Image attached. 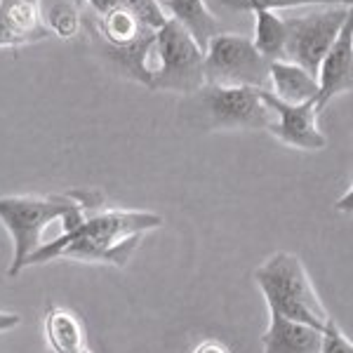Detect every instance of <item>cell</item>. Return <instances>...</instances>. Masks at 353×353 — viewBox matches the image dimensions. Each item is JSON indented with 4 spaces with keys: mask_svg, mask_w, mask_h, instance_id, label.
<instances>
[{
    "mask_svg": "<svg viewBox=\"0 0 353 353\" xmlns=\"http://www.w3.org/2000/svg\"><path fill=\"white\" fill-rule=\"evenodd\" d=\"M254 283L261 290L269 311L281 313L283 318L304 323L316 330H323L327 321V311L318 297L311 276L304 261L294 252L278 250L269 259H264L252 273Z\"/></svg>",
    "mask_w": 353,
    "mask_h": 353,
    "instance_id": "obj_3",
    "label": "cell"
},
{
    "mask_svg": "<svg viewBox=\"0 0 353 353\" xmlns=\"http://www.w3.org/2000/svg\"><path fill=\"white\" fill-rule=\"evenodd\" d=\"M99 26H101V36L109 43V48H123V45H130L144 36H151V31H144V28L137 24L134 17L123 5L113 8L111 12L101 14Z\"/></svg>",
    "mask_w": 353,
    "mask_h": 353,
    "instance_id": "obj_16",
    "label": "cell"
},
{
    "mask_svg": "<svg viewBox=\"0 0 353 353\" xmlns=\"http://www.w3.org/2000/svg\"><path fill=\"white\" fill-rule=\"evenodd\" d=\"M203 101L214 130H266L273 113L257 88H210L205 85Z\"/></svg>",
    "mask_w": 353,
    "mask_h": 353,
    "instance_id": "obj_7",
    "label": "cell"
},
{
    "mask_svg": "<svg viewBox=\"0 0 353 353\" xmlns=\"http://www.w3.org/2000/svg\"><path fill=\"white\" fill-rule=\"evenodd\" d=\"M163 8L165 12H170V19L184 28L201 50H205L210 38L221 33L219 19L212 14L205 0H165Z\"/></svg>",
    "mask_w": 353,
    "mask_h": 353,
    "instance_id": "obj_13",
    "label": "cell"
},
{
    "mask_svg": "<svg viewBox=\"0 0 353 353\" xmlns=\"http://www.w3.org/2000/svg\"><path fill=\"white\" fill-rule=\"evenodd\" d=\"M318 353H353L351 339L341 332L334 318H327L321 330V349H318Z\"/></svg>",
    "mask_w": 353,
    "mask_h": 353,
    "instance_id": "obj_20",
    "label": "cell"
},
{
    "mask_svg": "<svg viewBox=\"0 0 353 353\" xmlns=\"http://www.w3.org/2000/svg\"><path fill=\"white\" fill-rule=\"evenodd\" d=\"M269 313L271 323L261 334V353H318L321 330L283 318L276 311Z\"/></svg>",
    "mask_w": 353,
    "mask_h": 353,
    "instance_id": "obj_11",
    "label": "cell"
},
{
    "mask_svg": "<svg viewBox=\"0 0 353 353\" xmlns=\"http://www.w3.org/2000/svg\"><path fill=\"white\" fill-rule=\"evenodd\" d=\"M45 26L50 28V33L59 38H73L81 31V14L76 8L66 3H57L48 14H45Z\"/></svg>",
    "mask_w": 353,
    "mask_h": 353,
    "instance_id": "obj_19",
    "label": "cell"
},
{
    "mask_svg": "<svg viewBox=\"0 0 353 353\" xmlns=\"http://www.w3.org/2000/svg\"><path fill=\"white\" fill-rule=\"evenodd\" d=\"M50 36L43 0H0V48L36 45Z\"/></svg>",
    "mask_w": 353,
    "mask_h": 353,
    "instance_id": "obj_10",
    "label": "cell"
},
{
    "mask_svg": "<svg viewBox=\"0 0 353 353\" xmlns=\"http://www.w3.org/2000/svg\"><path fill=\"white\" fill-rule=\"evenodd\" d=\"M269 92L285 104H304V101H316L318 83L316 76H311L306 68L278 59L269 61Z\"/></svg>",
    "mask_w": 353,
    "mask_h": 353,
    "instance_id": "obj_12",
    "label": "cell"
},
{
    "mask_svg": "<svg viewBox=\"0 0 353 353\" xmlns=\"http://www.w3.org/2000/svg\"><path fill=\"white\" fill-rule=\"evenodd\" d=\"M104 196L101 191L73 189L64 193H26V196H0V224L12 238V264L10 276H19L26 269V261L41 245L45 233L54 221L61 224V233L76 229L94 210H101Z\"/></svg>",
    "mask_w": 353,
    "mask_h": 353,
    "instance_id": "obj_2",
    "label": "cell"
},
{
    "mask_svg": "<svg viewBox=\"0 0 353 353\" xmlns=\"http://www.w3.org/2000/svg\"><path fill=\"white\" fill-rule=\"evenodd\" d=\"M81 353H92V351H90V349H85V351H81Z\"/></svg>",
    "mask_w": 353,
    "mask_h": 353,
    "instance_id": "obj_25",
    "label": "cell"
},
{
    "mask_svg": "<svg viewBox=\"0 0 353 353\" xmlns=\"http://www.w3.org/2000/svg\"><path fill=\"white\" fill-rule=\"evenodd\" d=\"M121 5L134 17L137 24L151 33L161 31L170 19L163 3H158V0H121Z\"/></svg>",
    "mask_w": 353,
    "mask_h": 353,
    "instance_id": "obj_18",
    "label": "cell"
},
{
    "mask_svg": "<svg viewBox=\"0 0 353 353\" xmlns=\"http://www.w3.org/2000/svg\"><path fill=\"white\" fill-rule=\"evenodd\" d=\"M21 323V318L17 313H8V311H0V332H8V330L17 327Z\"/></svg>",
    "mask_w": 353,
    "mask_h": 353,
    "instance_id": "obj_22",
    "label": "cell"
},
{
    "mask_svg": "<svg viewBox=\"0 0 353 353\" xmlns=\"http://www.w3.org/2000/svg\"><path fill=\"white\" fill-rule=\"evenodd\" d=\"M85 3H90V8H94L97 12L101 14H106V12H111L113 8H118L121 5V0H85Z\"/></svg>",
    "mask_w": 353,
    "mask_h": 353,
    "instance_id": "obj_24",
    "label": "cell"
},
{
    "mask_svg": "<svg viewBox=\"0 0 353 353\" xmlns=\"http://www.w3.org/2000/svg\"><path fill=\"white\" fill-rule=\"evenodd\" d=\"M318 94L316 109L325 111V106L341 94H349L353 90V28L351 21L339 31L337 41L330 45L316 73Z\"/></svg>",
    "mask_w": 353,
    "mask_h": 353,
    "instance_id": "obj_9",
    "label": "cell"
},
{
    "mask_svg": "<svg viewBox=\"0 0 353 353\" xmlns=\"http://www.w3.org/2000/svg\"><path fill=\"white\" fill-rule=\"evenodd\" d=\"M285 21V61H292L316 76L330 45L337 41L339 31L351 21V8L330 5L325 10L306 17H290Z\"/></svg>",
    "mask_w": 353,
    "mask_h": 353,
    "instance_id": "obj_6",
    "label": "cell"
},
{
    "mask_svg": "<svg viewBox=\"0 0 353 353\" xmlns=\"http://www.w3.org/2000/svg\"><path fill=\"white\" fill-rule=\"evenodd\" d=\"M254 14V38L252 45L269 61L285 57V21L271 10H252Z\"/></svg>",
    "mask_w": 353,
    "mask_h": 353,
    "instance_id": "obj_15",
    "label": "cell"
},
{
    "mask_svg": "<svg viewBox=\"0 0 353 353\" xmlns=\"http://www.w3.org/2000/svg\"><path fill=\"white\" fill-rule=\"evenodd\" d=\"M158 71L153 73L149 90L176 94H196L205 88L203 50L174 19H168L161 31H156Z\"/></svg>",
    "mask_w": 353,
    "mask_h": 353,
    "instance_id": "obj_5",
    "label": "cell"
},
{
    "mask_svg": "<svg viewBox=\"0 0 353 353\" xmlns=\"http://www.w3.org/2000/svg\"><path fill=\"white\" fill-rule=\"evenodd\" d=\"M193 353H231V351H229V346L221 344L217 339H205L193 349Z\"/></svg>",
    "mask_w": 353,
    "mask_h": 353,
    "instance_id": "obj_21",
    "label": "cell"
},
{
    "mask_svg": "<svg viewBox=\"0 0 353 353\" xmlns=\"http://www.w3.org/2000/svg\"><path fill=\"white\" fill-rule=\"evenodd\" d=\"M264 101L269 104L273 113V123L266 130L281 144L299 151H323L327 146L325 132L318 128V116L321 113L316 109V101L285 104V101L276 99L269 90H264Z\"/></svg>",
    "mask_w": 353,
    "mask_h": 353,
    "instance_id": "obj_8",
    "label": "cell"
},
{
    "mask_svg": "<svg viewBox=\"0 0 353 353\" xmlns=\"http://www.w3.org/2000/svg\"><path fill=\"white\" fill-rule=\"evenodd\" d=\"M203 76L210 88L269 90V59H264L250 38L221 31L203 50Z\"/></svg>",
    "mask_w": 353,
    "mask_h": 353,
    "instance_id": "obj_4",
    "label": "cell"
},
{
    "mask_svg": "<svg viewBox=\"0 0 353 353\" xmlns=\"http://www.w3.org/2000/svg\"><path fill=\"white\" fill-rule=\"evenodd\" d=\"M351 198H353V189L349 186V189H346V193H341V198H339L337 203H334V210H337L339 214H351V212H353Z\"/></svg>",
    "mask_w": 353,
    "mask_h": 353,
    "instance_id": "obj_23",
    "label": "cell"
},
{
    "mask_svg": "<svg viewBox=\"0 0 353 353\" xmlns=\"http://www.w3.org/2000/svg\"><path fill=\"white\" fill-rule=\"evenodd\" d=\"M224 8L252 12V10H292V8H330V5H344L351 8L353 0H214Z\"/></svg>",
    "mask_w": 353,
    "mask_h": 353,
    "instance_id": "obj_17",
    "label": "cell"
},
{
    "mask_svg": "<svg viewBox=\"0 0 353 353\" xmlns=\"http://www.w3.org/2000/svg\"><path fill=\"white\" fill-rule=\"evenodd\" d=\"M163 226V217L149 210H94L68 233L52 241L28 257V266L50 264L54 259L85 261V264L128 266L146 233Z\"/></svg>",
    "mask_w": 353,
    "mask_h": 353,
    "instance_id": "obj_1",
    "label": "cell"
},
{
    "mask_svg": "<svg viewBox=\"0 0 353 353\" xmlns=\"http://www.w3.org/2000/svg\"><path fill=\"white\" fill-rule=\"evenodd\" d=\"M43 332L54 353H81L88 349L83 321L68 309L50 304L43 318Z\"/></svg>",
    "mask_w": 353,
    "mask_h": 353,
    "instance_id": "obj_14",
    "label": "cell"
}]
</instances>
